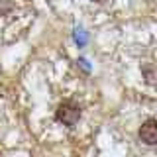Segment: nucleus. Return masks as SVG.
Segmentation results:
<instances>
[{
    "label": "nucleus",
    "instance_id": "f257e3e1",
    "mask_svg": "<svg viewBox=\"0 0 157 157\" xmlns=\"http://www.w3.org/2000/svg\"><path fill=\"white\" fill-rule=\"evenodd\" d=\"M81 106L77 104L75 100H71V98H67V100H61L55 110V120L59 124L67 126V128H75L77 122L81 120Z\"/></svg>",
    "mask_w": 157,
    "mask_h": 157
},
{
    "label": "nucleus",
    "instance_id": "f03ea898",
    "mask_svg": "<svg viewBox=\"0 0 157 157\" xmlns=\"http://www.w3.org/2000/svg\"><path fill=\"white\" fill-rule=\"evenodd\" d=\"M137 137L144 141L145 145H157V120L155 118H147L137 130Z\"/></svg>",
    "mask_w": 157,
    "mask_h": 157
},
{
    "label": "nucleus",
    "instance_id": "7ed1b4c3",
    "mask_svg": "<svg viewBox=\"0 0 157 157\" xmlns=\"http://www.w3.org/2000/svg\"><path fill=\"white\" fill-rule=\"evenodd\" d=\"M90 2H100V0H90Z\"/></svg>",
    "mask_w": 157,
    "mask_h": 157
}]
</instances>
